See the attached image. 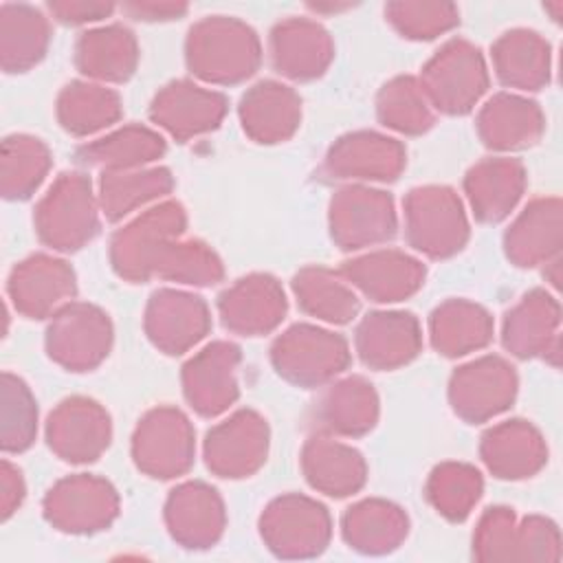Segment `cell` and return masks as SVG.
Here are the masks:
<instances>
[{
  "mask_svg": "<svg viewBox=\"0 0 563 563\" xmlns=\"http://www.w3.org/2000/svg\"><path fill=\"white\" fill-rule=\"evenodd\" d=\"M433 504L451 519H462L479 495V477L466 466H442L429 484Z\"/></svg>",
  "mask_w": 563,
  "mask_h": 563,
  "instance_id": "obj_39",
  "label": "cell"
},
{
  "mask_svg": "<svg viewBox=\"0 0 563 563\" xmlns=\"http://www.w3.org/2000/svg\"><path fill=\"white\" fill-rule=\"evenodd\" d=\"M48 29L40 11L26 4L0 7V62L7 73L31 68L46 51Z\"/></svg>",
  "mask_w": 563,
  "mask_h": 563,
  "instance_id": "obj_20",
  "label": "cell"
},
{
  "mask_svg": "<svg viewBox=\"0 0 563 563\" xmlns=\"http://www.w3.org/2000/svg\"><path fill=\"white\" fill-rule=\"evenodd\" d=\"M402 165L400 145L376 134H354L343 139L330 154V167L358 178H394Z\"/></svg>",
  "mask_w": 563,
  "mask_h": 563,
  "instance_id": "obj_24",
  "label": "cell"
},
{
  "mask_svg": "<svg viewBox=\"0 0 563 563\" xmlns=\"http://www.w3.org/2000/svg\"><path fill=\"white\" fill-rule=\"evenodd\" d=\"M332 227L345 249L389 238L394 233L391 202L380 191H341L332 202Z\"/></svg>",
  "mask_w": 563,
  "mask_h": 563,
  "instance_id": "obj_12",
  "label": "cell"
},
{
  "mask_svg": "<svg viewBox=\"0 0 563 563\" xmlns=\"http://www.w3.org/2000/svg\"><path fill=\"white\" fill-rule=\"evenodd\" d=\"M117 512L112 488L92 477L59 482L44 499L46 519L59 530L86 532L106 526Z\"/></svg>",
  "mask_w": 563,
  "mask_h": 563,
  "instance_id": "obj_5",
  "label": "cell"
},
{
  "mask_svg": "<svg viewBox=\"0 0 563 563\" xmlns=\"http://www.w3.org/2000/svg\"><path fill=\"white\" fill-rule=\"evenodd\" d=\"M147 330L161 347L180 352L207 330V310L198 297L156 292L147 310Z\"/></svg>",
  "mask_w": 563,
  "mask_h": 563,
  "instance_id": "obj_16",
  "label": "cell"
},
{
  "mask_svg": "<svg viewBox=\"0 0 563 563\" xmlns=\"http://www.w3.org/2000/svg\"><path fill=\"white\" fill-rule=\"evenodd\" d=\"M189 62L198 75L216 81H235L253 73L257 62L255 37L249 29L209 20L191 31Z\"/></svg>",
  "mask_w": 563,
  "mask_h": 563,
  "instance_id": "obj_2",
  "label": "cell"
},
{
  "mask_svg": "<svg viewBox=\"0 0 563 563\" xmlns=\"http://www.w3.org/2000/svg\"><path fill=\"white\" fill-rule=\"evenodd\" d=\"M59 121L75 134H86L108 125L119 114V101L112 92L97 86L73 84L59 97Z\"/></svg>",
  "mask_w": 563,
  "mask_h": 563,
  "instance_id": "obj_31",
  "label": "cell"
},
{
  "mask_svg": "<svg viewBox=\"0 0 563 563\" xmlns=\"http://www.w3.org/2000/svg\"><path fill=\"white\" fill-rule=\"evenodd\" d=\"M165 189H169V176L163 169L128 176L108 174V178H103V207L110 218H119L130 207L163 194Z\"/></svg>",
  "mask_w": 563,
  "mask_h": 563,
  "instance_id": "obj_38",
  "label": "cell"
},
{
  "mask_svg": "<svg viewBox=\"0 0 563 563\" xmlns=\"http://www.w3.org/2000/svg\"><path fill=\"white\" fill-rule=\"evenodd\" d=\"M303 308L328 321H347L356 312V297L325 271H303L295 279Z\"/></svg>",
  "mask_w": 563,
  "mask_h": 563,
  "instance_id": "obj_34",
  "label": "cell"
},
{
  "mask_svg": "<svg viewBox=\"0 0 563 563\" xmlns=\"http://www.w3.org/2000/svg\"><path fill=\"white\" fill-rule=\"evenodd\" d=\"M488 339V319L477 306L446 303L433 314V343L444 354H462Z\"/></svg>",
  "mask_w": 563,
  "mask_h": 563,
  "instance_id": "obj_32",
  "label": "cell"
},
{
  "mask_svg": "<svg viewBox=\"0 0 563 563\" xmlns=\"http://www.w3.org/2000/svg\"><path fill=\"white\" fill-rule=\"evenodd\" d=\"M167 521L178 541L189 548H205L222 530L220 499L202 484H187L174 490L167 504Z\"/></svg>",
  "mask_w": 563,
  "mask_h": 563,
  "instance_id": "obj_17",
  "label": "cell"
},
{
  "mask_svg": "<svg viewBox=\"0 0 563 563\" xmlns=\"http://www.w3.org/2000/svg\"><path fill=\"white\" fill-rule=\"evenodd\" d=\"M134 455L139 466L158 477H172L185 471L191 460V431L187 420L172 409L150 413L139 427Z\"/></svg>",
  "mask_w": 563,
  "mask_h": 563,
  "instance_id": "obj_8",
  "label": "cell"
},
{
  "mask_svg": "<svg viewBox=\"0 0 563 563\" xmlns=\"http://www.w3.org/2000/svg\"><path fill=\"white\" fill-rule=\"evenodd\" d=\"M409 238L429 255H446L462 246L466 224L460 202L449 189H418L407 202Z\"/></svg>",
  "mask_w": 563,
  "mask_h": 563,
  "instance_id": "obj_3",
  "label": "cell"
},
{
  "mask_svg": "<svg viewBox=\"0 0 563 563\" xmlns=\"http://www.w3.org/2000/svg\"><path fill=\"white\" fill-rule=\"evenodd\" d=\"M418 350V328L409 314H372L358 328V352L365 363L389 367Z\"/></svg>",
  "mask_w": 563,
  "mask_h": 563,
  "instance_id": "obj_23",
  "label": "cell"
},
{
  "mask_svg": "<svg viewBox=\"0 0 563 563\" xmlns=\"http://www.w3.org/2000/svg\"><path fill=\"white\" fill-rule=\"evenodd\" d=\"M224 112L222 97L198 90L191 84L169 86L154 103V119L172 134L185 139L189 134L213 128Z\"/></svg>",
  "mask_w": 563,
  "mask_h": 563,
  "instance_id": "obj_21",
  "label": "cell"
},
{
  "mask_svg": "<svg viewBox=\"0 0 563 563\" xmlns=\"http://www.w3.org/2000/svg\"><path fill=\"white\" fill-rule=\"evenodd\" d=\"M48 444L64 460H95L108 444V418L88 400L73 398L62 402L48 418Z\"/></svg>",
  "mask_w": 563,
  "mask_h": 563,
  "instance_id": "obj_11",
  "label": "cell"
},
{
  "mask_svg": "<svg viewBox=\"0 0 563 563\" xmlns=\"http://www.w3.org/2000/svg\"><path fill=\"white\" fill-rule=\"evenodd\" d=\"M77 59L84 73L106 79H125L134 66V44L128 31L108 29L86 33L79 44Z\"/></svg>",
  "mask_w": 563,
  "mask_h": 563,
  "instance_id": "obj_30",
  "label": "cell"
},
{
  "mask_svg": "<svg viewBox=\"0 0 563 563\" xmlns=\"http://www.w3.org/2000/svg\"><path fill=\"white\" fill-rule=\"evenodd\" d=\"M345 273L376 301H396L413 292L422 279V268L407 255L378 253L350 262Z\"/></svg>",
  "mask_w": 563,
  "mask_h": 563,
  "instance_id": "obj_22",
  "label": "cell"
},
{
  "mask_svg": "<svg viewBox=\"0 0 563 563\" xmlns=\"http://www.w3.org/2000/svg\"><path fill=\"white\" fill-rule=\"evenodd\" d=\"M110 328L106 317L90 306H68L55 314L46 347L48 354L73 369L95 365L108 350Z\"/></svg>",
  "mask_w": 563,
  "mask_h": 563,
  "instance_id": "obj_7",
  "label": "cell"
},
{
  "mask_svg": "<svg viewBox=\"0 0 563 563\" xmlns=\"http://www.w3.org/2000/svg\"><path fill=\"white\" fill-rule=\"evenodd\" d=\"M284 295L268 277H249L227 290L220 299L224 323L240 332L273 328L284 314Z\"/></svg>",
  "mask_w": 563,
  "mask_h": 563,
  "instance_id": "obj_18",
  "label": "cell"
},
{
  "mask_svg": "<svg viewBox=\"0 0 563 563\" xmlns=\"http://www.w3.org/2000/svg\"><path fill=\"white\" fill-rule=\"evenodd\" d=\"M262 532L277 554L308 556L321 552L328 541V515L310 499L284 497L268 508Z\"/></svg>",
  "mask_w": 563,
  "mask_h": 563,
  "instance_id": "obj_4",
  "label": "cell"
},
{
  "mask_svg": "<svg viewBox=\"0 0 563 563\" xmlns=\"http://www.w3.org/2000/svg\"><path fill=\"white\" fill-rule=\"evenodd\" d=\"M398 11L394 20L400 24L402 31L416 33V37H431V33L446 29L453 24V15L449 7H420V4H398L391 7Z\"/></svg>",
  "mask_w": 563,
  "mask_h": 563,
  "instance_id": "obj_41",
  "label": "cell"
},
{
  "mask_svg": "<svg viewBox=\"0 0 563 563\" xmlns=\"http://www.w3.org/2000/svg\"><path fill=\"white\" fill-rule=\"evenodd\" d=\"M22 497H24V484H22L20 471L9 460H2V466H0V512H2L4 521L15 512Z\"/></svg>",
  "mask_w": 563,
  "mask_h": 563,
  "instance_id": "obj_42",
  "label": "cell"
},
{
  "mask_svg": "<svg viewBox=\"0 0 563 563\" xmlns=\"http://www.w3.org/2000/svg\"><path fill=\"white\" fill-rule=\"evenodd\" d=\"M48 169L46 147L31 136H7L2 141L0 158V180L2 196L7 200L29 198L42 183Z\"/></svg>",
  "mask_w": 563,
  "mask_h": 563,
  "instance_id": "obj_26",
  "label": "cell"
},
{
  "mask_svg": "<svg viewBox=\"0 0 563 563\" xmlns=\"http://www.w3.org/2000/svg\"><path fill=\"white\" fill-rule=\"evenodd\" d=\"M297 97L277 84H260L242 101L244 128L262 141H275L290 134L297 125Z\"/></svg>",
  "mask_w": 563,
  "mask_h": 563,
  "instance_id": "obj_25",
  "label": "cell"
},
{
  "mask_svg": "<svg viewBox=\"0 0 563 563\" xmlns=\"http://www.w3.org/2000/svg\"><path fill=\"white\" fill-rule=\"evenodd\" d=\"M468 191L477 216L484 220H497L517 198V174L512 165L486 163L473 169L468 176Z\"/></svg>",
  "mask_w": 563,
  "mask_h": 563,
  "instance_id": "obj_35",
  "label": "cell"
},
{
  "mask_svg": "<svg viewBox=\"0 0 563 563\" xmlns=\"http://www.w3.org/2000/svg\"><path fill=\"white\" fill-rule=\"evenodd\" d=\"M376 400L363 380H347L339 385L325 400V420L332 429L343 433H358L372 427Z\"/></svg>",
  "mask_w": 563,
  "mask_h": 563,
  "instance_id": "obj_36",
  "label": "cell"
},
{
  "mask_svg": "<svg viewBox=\"0 0 563 563\" xmlns=\"http://www.w3.org/2000/svg\"><path fill=\"white\" fill-rule=\"evenodd\" d=\"M35 227L48 246L77 249L97 229L90 185L79 174H64L35 213Z\"/></svg>",
  "mask_w": 563,
  "mask_h": 563,
  "instance_id": "obj_1",
  "label": "cell"
},
{
  "mask_svg": "<svg viewBox=\"0 0 563 563\" xmlns=\"http://www.w3.org/2000/svg\"><path fill=\"white\" fill-rule=\"evenodd\" d=\"M51 11H55L66 22H84V20H97L101 13H108V4H51Z\"/></svg>",
  "mask_w": 563,
  "mask_h": 563,
  "instance_id": "obj_43",
  "label": "cell"
},
{
  "mask_svg": "<svg viewBox=\"0 0 563 563\" xmlns=\"http://www.w3.org/2000/svg\"><path fill=\"white\" fill-rule=\"evenodd\" d=\"M235 361L233 345L216 343L185 367V389L198 411L218 413L235 398Z\"/></svg>",
  "mask_w": 563,
  "mask_h": 563,
  "instance_id": "obj_15",
  "label": "cell"
},
{
  "mask_svg": "<svg viewBox=\"0 0 563 563\" xmlns=\"http://www.w3.org/2000/svg\"><path fill=\"white\" fill-rule=\"evenodd\" d=\"M380 117L385 123L407 132H420L431 123L422 97L409 79H400L387 86L380 99Z\"/></svg>",
  "mask_w": 563,
  "mask_h": 563,
  "instance_id": "obj_40",
  "label": "cell"
},
{
  "mask_svg": "<svg viewBox=\"0 0 563 563\" xmlns=\"http://www.w3.org/2000/svg\"><path fill=\"white\" fill-rule=\"evenodd\" d=\"M264 451L266 427L249 411L238 413L207 438V462L227 477H240L253 471L262 462Z\"/></svg>",
  "mask_w": 563,
  "mask_h": 563,
  "instance_id": "obj_13",
  "label": "cell"
},
{
  "mask_svg": "<svg viewBox=\"0 0 563 563\" xmlns=\"http://www.w3.org/2000/svg\"><path fill=\"white\" fill-rule=\"evenodd\" d=\"M161 152H163V141L156 134L141 128H128L110 139H103L86 147L84 156L86 161H92L99 165L125 167V165L150 161Z\"/></svg>",
  "mask_w": 563,
  "mask_h": 563,
  "instance_id": "obj_37",
  "label": "cell"
},
{
  "mask_svg": "<svg viewBox=\"0 0 563 563\" xmlns=\"http://www.w3.org/2000/svg\"><path fill=\"white\" fill-rule=\"evenodd\" d=\"M37 409L29 387L13 374H2V451H24L35 438Z\"/></svg>",
  "mask_w": 563,
  "mask_h": 563,
  "instance_id": "obj_33",
  "label": "cell"
},
{
  "mask_svg": "<svg viewBox=\"0 0 563 563\" xmlns=\"http://www.w3.org/2000/svg\"><path fill=\"white\" fill-rule=\"evenodd\" d=\"M273 358L279 372L297 383H314L336 374L345 361V343L323 330L297 325L282 336L273 347Z\"/></svg>",
  "mask_w": 563,
  "mask_h": 563,
  "instance_id": "obj_6",
  "label": "cell"
},
{
  "mask_svg": "<svg viewBox=\"0 0 563 563\" xmlns=\"http://www.w3.org/2000/svg\"><path fill=\"white\" fill-rule=\"evenodd\" d=\"M429 92L438 108L446 112H460L484 90V66L477 51L462 42L449 44L424 73Z\"/></svg>",
  "mask_w": 563,
  "mask_h": 563,
  "instance_id": "obj_10",
  "label": "cell"
},
{
  "mask_svg": "<svg viewBox=\"0 0 563 563\" xmlns=\"http://www.w3.org/2000/svg\"><path fill=\"white\" fill-rule=\"evenodd\" d=\"M273 42L277 66L292 77L319 75L330 57L325 33L312 24H284L275 31Z\"/></svg>",
  "mask_w": 563,
  "mask_h": 563,
  "instance_id": "obj_29",
  "label": "cell"
},
{
  "mask_svg": "<svg viewBox=\"0 0 563 563\" xmlns=\"http://www.w3.org/2000/svg\"><path fill=\"white\" fill-rule=\"evenodd\" d=\"M306 473L312 486L328 495H347L363 482V464L356 451L314 440L306 449Z\"/></svg>",
  "mask_w": 563,
  "mask_h": 563,
  "instance_id": "obj_27",
  "label": "cell"
},
{
  "mask_svg": "<svg viewBox=\"0 0 563 563\" xmlns=\"http://www.w3.org/2000/svg\"><path fill=\"white\" fill-rule=\"evenodd\" d=\"M343 532L354 548L363 552H385L396 548V543L407 532V519L380 501H365L356 508H350Z\"/></svg>",
  "mask_w": 563,
  "mask_h": 563,
  "instance_id": "obj_28",
  "label": "cell"
},
{
  "mask_svg": "<svg viewBox=\"0 0 563 563\" xmlns=\"http://www.w3.org/2000/svg\"><path fill=\"white\" fill-rule=\"evenodd\" d=\"M75 290L73 271L48 255H33L18 264L7 282V292L26 317H44Z\"/></svg>",
  "mask_w": 563,
  "mask_h": 563,
  "instance_id": "obj_9",
  "label": "cell"
},
{
  "mask_svg": "<svg viewBox=\"0 0 563 563\" xmlns=\"http://www.w3.org/2000/svg\"><path fill=\"white\" fill-rule=\"evenodd\" d=\"M510 394L512 383L508 367L497 358H484L464 367L455 374L451 385L455 409L471 420L499 411Z\"/></svg>",
  "mask_w": 563,
  "mask_h": 563,
  "instance_id": "obj_19",
  "label": "cell"
},
{
  "mask_svg": "<svg viewBox=\"0 0 563 563\" xmlns=\"http://www.w3.org/2000/svg\"><path fill=\"white\" fill-rule=\"evenodd\" d=\"M183 229V213L176 205L154 209L114 240V262L130 277H145L169 235Z\"/></svg>",
  "mask_w": 563,
  "mask_h": 563,
  "instance_id": "obj_14",
  "label": "cell"
}]
</instances>
